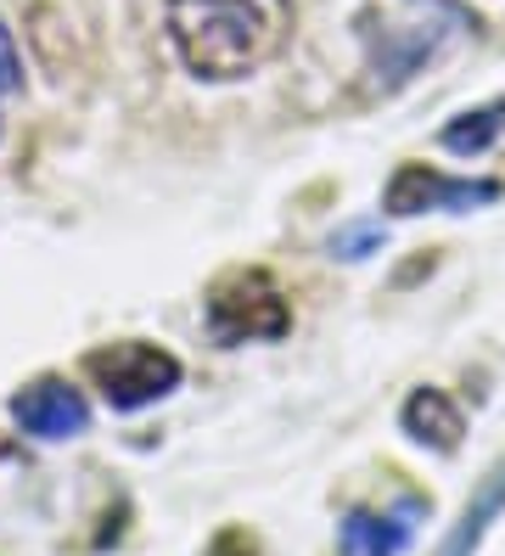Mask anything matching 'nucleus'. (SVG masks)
I'll return each mask as SVG.
<instances>
[{
  "label": "nucleus",
  "mask_w": 505,
  "mask_h": 556,
  "mask_svg": "<svg viewBox=\"0 0 505 556\" xmlns=\"http://www.w3.org/2000/svg\"><path fill=\"white\" fill-rule=\"evenodd\" d=\"M292 0H168V40L197 79H242L281 51Z\"/></svg>",
  "instance_id": "nucleus-1"
},
{
  "label": "nucleus",
  "mask_w": 505,
  "mask_h": 556,
  "mask_svg": "<svg viewBox=\"0 0 505 556\" xmlns=\"http://www.w3.org/2000/svg\"><path fill=\"white\" fill-rule=\"evenodd\" d=\"M455 35H466L460 7H450V0H399V12L382 17V28H365L370 74H377L382 90L411 85Z\"/></svg>",
  "instance_id": "nucleus-2"
},
{
  "label": "nucleus",
  "mask_w": 505,
  "mask_h": 556,
  "mask_svg": "<svg viewBox=\"0 0 505 556\" xmlns=\"http://www.w3.org/2000/svg\"><path fill=\"white\" fill-rule=\"evenodd\" d=\"M90 377L113 410H147L180 388V359L157 343H113L90 354Z\"/></svg>",
  "instance_id": "nucleus-3"
},
{
  "label": "nucleus",
  "mask_w": 505,
  "mask_h": 556,
  "mask_svg": "<svg viewBox=\"0 0 505 556\" xmlns=\"http://www.w3.org/2000/svg\"><path fill=\"white\" fill-rule=\"evenodd\" d=\"M209 332L219 343H269V338L292 332V309H287L276 281L248 270V276H230L209 292Z\"/></svg>",
  "instance_id": "nucleus-4"
},
{
  "label": "nucleus",
  "mask_w": 505,
  "mask_h": 556,
  "mask_svg": "<svg viewBox=\"0 0 505 556\" xmlns=\"http://www.w3.org/2000/svg\"><path fill=\"white\" fill-rule=\"evenodd\" d=\"M500 186L494 180H450L427 169V163H404V169L388 180V214L411 219V214H427V208H450V214H466L478 203H494Z\"/></svg>",
  "instance_id": "nucleus-5"
},
{
  "label": "nucleus",
  "mask_w": 505,
  "mask_h": 556,
  "mask_svg": "<svg viewBox=\"0 0 505 556\" xmlns=\"http://www.w3.org/2000/svg\"><path fill=\"white\" fill-rule=\"evenodd\" d=\"M12 416H17V428H23L28 439H46V444H56V439H79V433L90 428V405H85V394H79V388H67V382H56V377L28 382L23 394L12 400Z\"/></svg>",
  "instance_id": "nucleus-6"
},
{
  "label": "nucleus",
  "mask_w": 505,
  "mask_h": 556,
  "mask_svg": "<svg viewBox=\"0 0 505 556\" xmlns=\"http://www.w3.org/2000/svg\"><path fill=\"white\" fill-rule=\"evenodd\" d=\"M421 506L404 501L399 511H349L343 529H337V551L343 556H399L416 534Z\"/></svg>",
  "instance_id": "nucleus-7"
},
{
  "label": "nucleus",
  "mask_w": 505,
  "mask_h": 556,
  "mask_svg": "<svg viewBox=\"0 0 505 556\" xmlns=\"http://www.w3.org/2000/svg\"><path fill=\"white\" fill-rule=\"evenodd\" d=\"M404 433L416 444H432V450H455L460 444V410L450 405V394H438V388H416L411 400H404Z\"/></svg>",
  "instance_id": "nucleus-8"
},
{
  "label": "nucleus",
  "mask_w": 505,
  "mask_h": 556,
  "mask_svg": "<svg viewBox=\"0 0 505 556\" xmlns=\"http://www.w3.org/2000/svg\"><path fill=\"white\" fill-rule=\"evenodd\" d=\"M500 506H505V462L489 472V483L478 489V501H471L466 506V517H460V529L444 540V551H438V556H471V551H478L483 545V534H489V522L500 517Z\"/></svg>",
  "instance_id": "nucleus-9"
},
{
  "label": "nucleus",
  "mask_w": 505,
  "mask_h": 556,
  "mask_svg": "<svg viewBox=\"0 0 505 556\" xmlns=\"http://www.w3.org/2000/svg\"><path fill=\"white\" fill-rule=\"evenodd\" d=\"M500 129H505V102L478 108V113H460V118L444 129V147H450V152H489V147L500 141Z\"/></svg>",
  "instance_id": "nucleus-10"
},
{
  "label": "nucleus",
  "mask_w": 505,
  "mask_h": 556,
  "mask_svg": "<svg viewBox=\"0 0 505 556\" xmlns=\"http://www.w3.org/2000/svg\"><path fill=\"white\" fill-rule=\"evenodd\" d=\"M377 248H382V225H349V231L331 237V253L337 258H365V253H377Z\"/></svg>",
  "instance_id": "nucleus-11"
},
{
  "label": "nucleus",
  "mask_w": 505,
  "mask_h": 556,
  "mask_svg": "<svg viewBox=\"0 0 505 556\" xmlns=\"http://www.w3.org/2000/svg\"><path fill=\"white\" fill-rule=\"evenodd\" d=\"M17 85H23V62H17V46L7 35V23H0V118H7V102L17 96Z\"/></svg>",
  "instance_id": "nucleus-12"
}]
</instances>
